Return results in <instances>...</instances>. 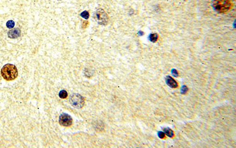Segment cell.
Listing matches in <instances>:
<instances>
[{
  "mask_svg": "<svg viewBox=\"0 0 236 148\" xmlns=\"http://www.w3.org/2000/svg\"><path fill=\"white\" fill-rule=\"evenodd\" d=\"M69 101L72 106L77 109L82 108L85 105V99L79 94L74 93L71 95Z\"/></svg>",
  "mask_w": 236,
  "mask_h": 148,
  "instance_id": "cell-4",
  "label": "cell"
},
{
  "mask_svg": "<svg viewBox=\"0 0 236 148\" xmlns=\"http://www.w3.org/2000/svg\"><path fill=\"white\" fill-rule=\"evenodd\" d=\"M149 38H150V40L152 42H155L158 40V35L157 34H156V33L152 34L150 35V37H149Z\"/></svg>",
  "mask_w": 236,
  "mask_h": 148,
  "instance_id": "cell-9",
  "label": "cell"
},
{
  "mask_svg": "<svg viewBox=\"0 0 236 148\" xmlns=\"http://www.w3.org/2000/svg\"><path fill=\"white\" fill-rule=\"evenodd\" d=\"M95 19L100 25H106L109 21L108 14L102 8L97 9L95 13Z\"/></svg>",
  "mask_w": 236,
  "mask_h": 148,
  "instance_id": "cell-3",
  "label": "cell"
},
{
  "mask_svg": "<svg viewBox=\"0 0 236 148\" xmlns=\"http://www.w3.org/2000/svg\"><path fill=\"white\" fill-rule=\"evenodd\" d=\"M88 24H89L88 22L84 21L83 23V25H82V27H83V28H86L87 27V25H88Z\"/></svg>",
  "mask_w": 236,
  "mask_h": 148,
  "instance_id": "cell-13",
  "label": "cell"
},
{
  "mask_svg": "<svg viewBox=\"0 0 236 148\" xmlns=\"http://www.w3.org/2000/svg\"><path fill=\"white\" fill-rule=\"evenodd\" d=\"M1 75L6 80L12 81L18 76V70L13 64H7L4 65L1 70Z\"/></svg>",
  "mask_w": 236,
  "mask_h": 148,
  "instance_id": "cell-1",
  "label": "cell"
},
{
  "mask_svg": "<svg viewBox=\"0 0 236 148\" xmlns=\"http://www.w3.org/2000/svg\"><path fill=\"white\" fill-rule=\"evenodd\" d=\"M21 34V31L19 28H14L11 30L8 33V36L10 38H17L20 37Z\"/></svg>",
  "mask_w": 236,
  "mask_h": 148,
  "instance_id": "cell-6",
  "label": "cell"
},
{
  "mask_svg": "<svg viewBox=\"0 0 236 148\" xmlns=\"http://www.w3.org/2000/svg\"><path fill=\"white\" fill-rule=\"evenodd\" d=\"M167 84L169 85V86H171V87H173V88H175L178 86L177 83L175 82V80L172 78V77H168L167 78Z\"/></svg>",
  "mask_w": 236,
  "mask_h": 148,
  "instance_id": "cell-7",
  "label": "cell"
},
{
  "mask_svg": "<svg viewBox=\"0 0 236 148\" xmlns=\"http://www.w3.org/2000/svg\"><path fill=\"white\" fill-rule=\"evenodd\" d=\"M15 25V23L12 20H10L7 23V27L8 28H12Z\"/></svg>",
  "mask_w": 236,
  "mask_h": 148,
  "instance_id": "cell-11",
  "label": "cell"
},
{
  "mask_svg": "<svg viewBox=\"0 0 236 148\" xmlns=\"http://www.w3.org/2000/svg\"><path fill=\"white\" fill-rule=\"evenodd\" d=\"M58 1H61V0H58Z\"/></svg>",
  "mask_w": 236,
  "mask_h": 148,
  "instance_id": "cell-14",
  "label": "cell"
},
{
  "mask_svg": "<svg viewBox=\"0 0 236 148\" xmlns=\"http://www.w3.org/2000/svg\"><path fill=\"white\" fill-rule=\"evenodd\" d=\"M212 7L218 13L228 12L232 7L231 0H212Z\"/></svg>",
  "mask_w": 236,
  "mask_h": 148,
  "instance_id": "cell-2",
  "label": "cell"
},
{
  "mask_svg": "<svg viewBox=\"0 0 236 148\" xmlns=\"http://www.w3.org/2000/svg\"><path fill=\"white\" fill-rule=\"evenodd\" d=\"M80 16L84 18L87 20L89 18V13L87 11H85L80 14Z\"/></svg>",
  "mask_w": 236,
  "mask_h": 148,
  "instance_id": "cell-10",
  "label": "cell"
},
{
  "mask_svg": "<svg viewBox=\"0 0 236 148\" xmlns=\"http://www.w3.org/2000/svg\"><path fill=\"white\" fill-rule=\"evenodd\" d=\"M59 96L61 99H64L67 98V97L68 96V94L66 91L64 90H61L60 92H59Z\"/></svg>",
  "mask_w": 236,
  "mask_h": 148,
  "instance_id": "cell-8",
  "label": "cell"
},
{
  "mask_svg": "<svg viewBox=\"0 0 236 148\" xmlns=\"http://www.w3.org/2000/svg\"><path fill=\"white\" fill-rule=\"evenodd\" d=\"M165 133L168 136H170V137H172L174 136V133L171 130L167 129H165Z\"/></svg>",
  "mask_w": 236,
  "mask_h": 148,
  "instance_id": "cell-12",
  "label": "cell"
},
{
  "mask_svg": "<svg viewBox=\"0 0 236 148\" xmlns=\"http://www.w3.org/2000/svg\"><path fill=\"white\" fill-rule=\"evenodd\" d=\"M59 123L64 127H69L73 123V119L69 114L63 113L59 117Z\"/></svg>",
  "mask_w": 236,
  "mask_h": 148,
  "instance_id": "cell-5",
  "label": "cell"
}]
</instances>
